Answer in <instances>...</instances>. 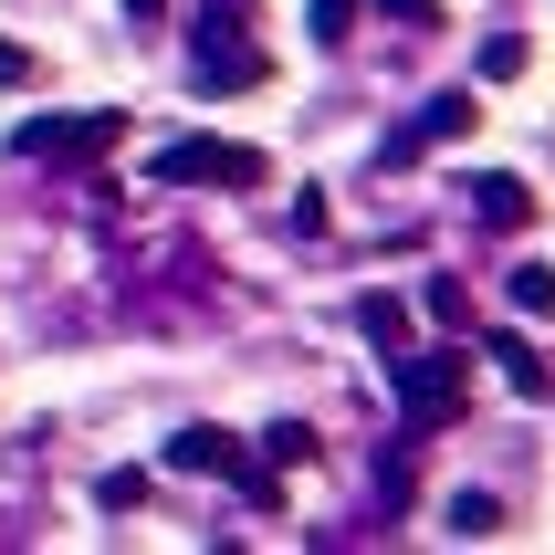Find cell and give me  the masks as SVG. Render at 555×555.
I'll use <instances>...</instances> for the list:
<instances>
[{"instance_id": "obj_17", "label": "cell", "mask_w": 555, "mask_h": 555, "mask_svg": "<svg viewBox=\"0 0 555 555\" xmlns=\"http://www.w3.org/2000/svg\"><path fill=\"white\" fill-rule=\"evenodd\" d=\"M31 74H42V63H31L22 42H0V85H31Z\"/></svg>"}, {"instance_id": "obj_12", "label": "cell", "mask_w": 555, "mask_h": 555, "mask_svg": "<svg viewBox=\"0 0 555 555\" xmlns=\"http://www.w3.org/2000/svg\"><path fill=\"white\" fill-rule=\"evenodd\" d=\"M231 482H242V503H251V514H283V462H242Z\"/></svg>"}, {"instance_id": "obj_16", "label": "cell", "mask_w": 555, "mask_h": 555, "mask_svg": "<svg viewBox=\"0 0 555 555\" xmlns=\"http://www.w3.org/2000/svg\"><path fill=\"white\" fill-rule=\"evenodd\" d=\"M94 503H116V514H137V503H147V472H105V482H94Z\"/></svg>"}, {"instance_id": "obj_11", "label": "cell", "mask_w": 555, "mask_h": 555, "mask_svg": "<svg viewBox=\"0 0 555 555\" xmlns=\"http://www.w3.org/2000/svg\"><path fill=\"white\" fill-rule=\"evenodd\" d=\"M440 525L462 534V545H482V534H503V503H493V493H451V514H440Z\"/></svg>"}, {"instance_id": "obj_15", "label": "cell", "mask_w": 555, "mask_h": 555, "mask_svg": "<svg viewBox=\"0 0 555 555\" xmlns=\"http://www.w3.org/2000/svg\"><path fill=\"white\" fill-rule=\"evenodd\" d=\"M482 74L514 85V74H525V31H493V42H482Z\"/></svg>"}, {"instance_id": "obj_13", "label": "cell", "mask_w": 555, "mask_h": 555, "mask_svg": "<svg viewBox=\"0 0 555 555\" xmlns=\"http://www.w3.org/2000/svg\"><path fill=\"white\" fill-rule=\"evenodd\" d=\"M357 11H367V0H314V11H305V31L325 42V53H336L346 31H357Z\"/></svg>"}, {"instance_id": "obj_14", "label": "cell", "mask_w": 555, "mask_h": 555, "mask_svg": "<svg viewBox=\"0 0 555 555\" xmlns=\"http://www.w3.org/2000/svg\"><path fill=\"white\" fill-rule=\"evenodd\" d=\"M262 451L294 472V462H314V430H305V420H273V430H262Z\"/></svg>"}, {"instance_id": "obj_8", "label": "cell", "mask_w": 555, "mask_h": 555, "mask_svg": "<svg viewBox=\"0 0 555 555\" xmlns=\"http://www.w3.org/2000/svg\"><path fill=\"white\" fill-rule=\"evenodd\" d=\"M503 305L525 314V325H555V273L545 262H514V273H503Z\"/></svg>"}, {"instance_id": "obj_3", "label": "cell", "mask_w": 555, "mask_h": 555, "mask_svg": "<svg viewBox=\"0 0 555 555\" xmlns=\"http://www.w3.org/2000/svg\"><path fill=\"white\" fill-rule=\"evenodd\" d=\"M116 137H126V116H116V105H94V116H31V126H11V157L53 168V157H105Z\"/></svg>"}, {"instance_id": "obj_10", "label": "cell", "mask_w": 555, "mask_h": 555, "mask_svg": "<svg viewBox=\"0 0 555 555\" xmlns=\"http://www.w3.org/2000/svg\"><path fill=\"white\" fill-rule=\"evenodd\" d=\"M357 325H367V336L388 346V357L409 346V305H399V294H357Z\"/></svg>"}, {"instance_id": "obj_2", "label": "cell", "mask_w": 555, "mask_h": 555, "mask_svg": "<svg viewBox=\"0 0 555 555\" xmlns=\"http://www.w3.org/2000/svg\"><path fill=\"white\" fill-rule=\"evenodd\" d=\"M189 179H210V189H262L273 168H262V147H231V137H168V147H157V189H189Z\"/></svg>"}, {"instance_id": "obj_7", "label": "cell", "mask_w": 555, "mask_h": 555, "mask_svg": "<svg viewBox=\"0 0 555 555\" xmlns=\"http://www.w3.org/2000/svg\"><path fill=\"white\" fill-rule=\"evenodd\" d=\"M273 63L251 53V42H220V53H199V94H242V85H262Z\"/></svg>"}, {"instance_id": "obj_1", "label": "cell", "mask_w": 555, "mask_h": 555, "mask_svg": "<svg viewBox=\"0 0 555 555\" xmlns=\"http://www.w3.org/2000/svg\"><path fill=\"white\" fill-rule=\"evenodd\" d=\"M388 377H399L409 430H440V420H462V399H472L462 346H399V357H388Z\"/></svg>"}, {"instance_id": "obj_9", "label": "cell", "mask_w": 555, "mask_h": 555, "mask_svg": "<svg viewBox=\"0 0 555 555\" xmlns=\"http://www.w3.org/2000/svg\"><path fill=\"white\" fill-rule=\"evenodd\" d=\"M493 357H503V377H514V399H555V367L534 357L525 336H493Z\"/></svg>"}, {"instance_id": "obj_4", "label": "cell", "mask_w": 555, "mask_h": 555, "mask_svg": "<svg viewBox=\"0 0 555 555\" xmlns=\"http://www.w3.org/2000/svg\"><path fill=\"white\" fill-rule=\"evenodd\" d=\"M472 126H482V105H472L462 85H440V94H420V116H409L399 137H388V168H409V157H420V147H462Z\"/></svg>"}, {"instance_id": "obj_18", "label": "cell", "mask_w": 555, "mask_h": 555, "mask_svg": "<svg viewBox=\"0 0 555 555\" xmlns=\"http://www.w3.org/2000/svg\"><path fill=\"white\" fill-rule=\"evenodd\" d=\"M388 22H440V0H377Z\"/></svg>"}, {"instance_id": "obj_5", "label": "cell", "mask_w": 555, "mask_h": 555, "mask_svg": "<svg viewBox=\"0 0 555 555\" xmlns=\"http://www.w3.org/2000/svg\"><path fill=\"white\" fill-rule=\"evenodd\" d=\"M157 472H242V440L210 430V420H189L179 440H157Z\"/></svg>"}, {"instance_id": "obj_6", "label": "cell", "mask_w": 555, "mask_h": 555, "mask_svg": "<svg viewBox=\"0 0 555 555\" xmlns=\"http://www.w3.org/2000/svg\"><path fill=\"white\" fill-rule=\"evenodd\" d=\"M472 210L493 220V231H514V220H534V189L514 179V168H482V179H472Z\"/></svg>"}, {"instance_id": "obj_19", "label": "cell", "mask_w": 555, "mask_h": 555, "mask_svg": "<svg viewBox=\"0 0 555 555\" xmlns=\"http://www.w3.org/2000/svg\"><path fill=\"white\" fill-rule=\"evenodd\" d=\"M157 11H168V0H126V22H157Z\"/></svg>"}]
</instances>
